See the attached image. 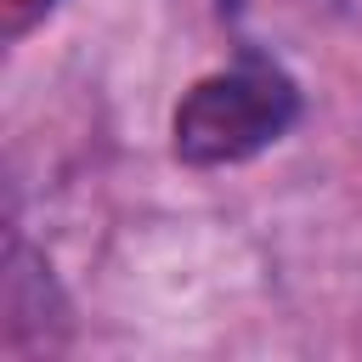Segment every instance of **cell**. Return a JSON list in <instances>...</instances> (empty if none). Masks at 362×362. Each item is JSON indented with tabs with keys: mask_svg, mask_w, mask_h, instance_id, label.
Segmentation results:
<instances>
[{
	"mask_svg": "<svg viewBox=\"0 0 362 362\" xmlns=\"http://www.w3.org/2000/svg\"><path fill=\"white\" fill-rule=\"evenodd\" d=\"M294 119H300V85L272 57H243L221 74H204L181 96L170 119V147L192 170H221L283 141Z\"/></svg>",
	"mask_w": 362,
	"mask_h": 362,
	"instance_id": "cell-1",
	"label": "cell"
},
{
	"mask_svg": "<svg viewBox=\"0 0 362 362\" xmlns=\"http://www.w3.org/2000/svg\"><path fill=\"white\" fill-rule=\"evenodd\" d=\"M51 11H57V0H0V34H6V40H23V34L40 28Z\"/></svg>",
	"mask_w": 362,
	"mask_h": 362,
	"instance_id": "cell-2",
	"label": "cell"
}]
</instances>
